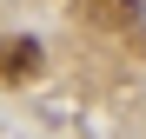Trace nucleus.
<instances>
[{
	"label": "nucleus",
	"instance_id": "f257e3e1",
	"mask_svg": "<svg viewBox=\"0 0 146 139\" xmlns=\"http://www.w3.org/2000/svg\"><path fill=\"white\" fill-rule=\"evenodd\" d=\"M80 20L106 27V33H133L139 27V0H80Z\"/></svg>",
	"mask_w": 146,
	"mask_h": 139
},
{
	"label": "nucleus",
	"instance_id": "f03ea898",
	"mask_svg": "<svg viewBox=\"0 0 146 139\" xmlns=\"http://www.w3.org/2000/svg\"><path fill=\"white\" fill-rule=\"evenodd\" d=\"M33 73H40V40H0V80L27 86Z\"/></svg>",
	"mask_w": 146,
	"mask_h": 139
}]
</instances>
